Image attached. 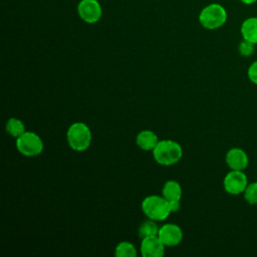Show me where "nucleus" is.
<instances>
[{
    "label": "nucleus",
    "mask_w": 257,
    "mask_h": 257,
    "mask_svg": "<svg viewBox=\"0 0 257 257\" xmlns=\"http://www.w3.org/2000/svg\"><path fill=\"white\" fill-rule=\"evenodd\" d=\"M152 152L155 161L162 166H173L183 157L181 145L173 140L159 141Z\"/></svg>",
    "instance_id": "1"
},
{
    "label": "nucleus",
    "mask_w": 257,
    "mask_h": 257,
    "mask_svg": "<svg viewBox=\"0 0 257 257\" xmlns=\"http://www.w3.org/2000/svg\"><path fill=\"white\" fill-rule=\"evenodd\" d=\"M142 211L148 219L154 221H164L172 213L170 203L163 196H147L141 205Z\"/></svg>",
    "instance_id": "2"
},
{
    "label": "nucleus",
    "mask_w": 257,
    "mask_h": 257,
    "mask_svg": "<svg viewBox=\"0 0 257 257\" xmlns=\"http://www.w3.org/2000/svg\"><path fill=\"white\" fill-rule=\"evenodd\" d=\"M91 131L87 124L81 121L73 122L66 132V141L70 149L76 152L87 150L91 144Z\"/></svg>",
    "instance_id": "3"
},
{
    "label": "nucleus",
    "mask_w": 257,
    "mask_h": 257,
    "mask_svg": "<svg viewBox=\"0 0 257 257\" xmlns=\"http://www.w3.org/2000/svg\"><path fill=\"white\" fill-rule=\"evenodd\" d=\"M227 11L219 3H211L205 6L199 14L200 24L209 30L222 27L227 21Z\"/></svg>",
    "instance_id": "4"
},
{
    "label": "nucleus",
    "mask_w": 257,
    "mask_h": 257,
    "mask_svg": "<svg viewBox=\"0 0 257 257\" xmlns=\"http://www.w3.org/2000/svg\"><path fill=\"white\" fill-rule=\"evenodd\" d=\"M43 148L41 138L33 132L25 131L16 139V149L25 157H36L42 153Z\"/></svg>",
    "instance_id": "5"
},
{
    "label": "nucleus",
    "mask_w": 257,
    "mask_h": 257,
    "mask_svg": "<svg viewBox=\"0 0 257 257\" xmlns=\"http://www.w3.org/2000/svg\"><path fill=\"white\" fill-rule=\"evenodd\" d=\"M248 184L249 183L247 176L243 171L231 170L229 173L226 174L223 180L224 190L229 195L233 196H237L244 193Z\"/></svg>",
    "instance_id": "6"
},
{
    "label": "nucleus",
    "mask_w": 257,
    "mask_h": 257,
    "mask_svg": "<svg viewBox=\"0 0 257 257\" xmlns=\"http://www.w3.org/2000/svg\"><path fill=\"white\" fill-rule=\"evenodd\" d=\"M77 14L85 23L93 24L100 19L102 8L97 0H80L77 4Z\"/></svg>",
    "instance_id": "7"
},
{
    "label": "nucleus",
    "mask_w": 257,
    "mask_h": 257,
    "mask_svg": "<svg viewBox=\"0 0 257 257\" xmlns=\"http://www.w3.org/2000/svg\"><path fill=\"white\" fill-rule=\"evenodd\" d=\"M158 236L166 247H174L181 243L183 239V231L177 224L167 223L160 227Z\"/></svg>",
    "instance_id": "8"
},
{
    "label": "nucleus",
    "mask_w": 257,
    "mask_h": 257,
    "mask_svg": "<svg viewBox=\"0 0 257 257\" xmlns=\"http://www.w3.org/2000/svg\"><path fill=\"white\" fill-rule=\"evenodd\" d=\"M166 245L158 235L143 238L140 245V251L143 257H163Z\"/></svg>",
    "instance_id": "9"
},
{
    "label": "nucleus",
    "mask_w": 257,
    "mask_h": 257,
    "mask_svg": "<svg viewBox=\"0 0 257 257\" xmlns=\"http://www.w3.org/2000/svg\"><path fill=\"white\" fill-rule=\"evenodd\" d=\"M225 162L231 170L244 171L248 167L249 158L244 150L240 148H232L226 153Z\"/></svg>",
    "instance_id": "10"
},
{
    "label": "nucleus",
    "mask_w": 257,
    "mask_h": 257,
    "mask_svg": "<svg viewBox=\"0 0 257 257\" xmlns=\"http://www.w3.org/2000/svg\"><path fill=\"white\" fill-rule=\"evenodd\" d=\"M137 146L144 151H153L159 143L158 136L150 130L141 131L136 138Z\"/></svg>",
    "instance_id": "11"
},
{
    "label": "nucleus",
    "mask_w": 257,
    "mask_h": 257,
    "mask_svg": "<svg viewBox=\"0 0 257 257\" xmlns=\"http://www.w3.org/2000/svg\"><path fill=\"white\" fill-rule=\"evenodd\" d=\"M240 32L243 39L257 44V17L251 16L246 18L241 24Z\"/></svg>",
    "instance_id": "12"
},
{
    "label": "nucleus",
    "mask_w": 257,
    "mask_h": 257,
    "mask_svg": "<svg viewBox=\"0 0 257 257\" xmlns=\"http://www.w3.org/2000/svg\"><path fill=\"white\" fill-rule=\"evenodd\" d=\"M162 196L169 202L180 201L182 198V187L174 180L167 181L162 189Z\"/></svg>",
    "instance_id": "13"
},
{
    "label": "nucleus",
    "mask_w": 257,
    "mask_h": 257,
    "mask_svg": "<svg viewBox=\"0 0 257 257\" xmlns=\"http://www.w3.org/2000/svg\"><path fill=\"white\" fill-rule=\"evenodd\" d=\"M6 132L13 138L17 139L25 132L24 122L17 117H10L5 124Z\"/></svg>",
    "instance_id": "14"
},
{
    "label": "nucleus",
    "mask_w": 257,
    "mask_h": 257,
    "mask_svg": "<svg viewBox=\"0 0 257 257\" xmlns=\"http://www.w3.org/2000/svg\"><path fill=\"white\" fill-rule=\"evenodd\" d=\"M157 221L148 219L147 221H144L138 230L139 236L143 239L146 237H150V236H156L159 233V229L160 227L157 225L156 223Z\"/></svg>",
    "instance_id": "15"
},
{
    "label": "nucleus",
    "mask_w": 257,
    "mask_h": 257,
    "mask_svg": "<svg viewBox=\"0 0 257 257\" xmlns=\"http://www.w3.org/2000/svg\"><path fill=\"white\" fill-rule=\"evenodd\" d=\"M114 255L117 257H136L138 255L135 245L127 241L119 242L114 248Z\"/></svg>",
    "instance_id": "16"
},
{
    "label": "nucleus",
    "mask_w": 257,
    "mask_h": 257,
    "mask_svg": "<svg viewBox=\"0 0 257 257\" xmlns=\"http://www.w3.org/2000/svg\"><path fill=\"white\" fill-rule=\"evenodd\" d=\"M244 199L250 205H257V182L249 183L244 191Z\"/></svg>",
    "instance_id": "17"
},
{
    "label": "nucleus",
    "mask_w": 257,
    "mask_h": 257,
    "mask_svg": "<svg viewBox=\"0 0 257 257\" xmlns=\"http://www.w3.org/2000/svg\"><path fill=\"white\" fill-rule=\"evenodd\" d=\"M254 46H255V44H253L252 42L243 39L238 45V51H239L240 55H242L244 57H248L254 52V49H255Z\"/></svg>",
    "instance_id": "18"
},
{
    "label": "nucleus",
    "mask_w": 257,
    "mask_h": 257,
    "mask_svg": "<svg viewBox=\"0 0 257 257\" xmlns=\"http://www.w3.org/2000/svg\"><path fill=\"white\" fill-rule=\"evenodd\" d=\"M247 75L249 80L257 85V60L253 61L247 70Z\"/></svg>",
    "instance_id": "19"
},
{
    "label": "nucleus",
    "mask_w": 257,
    "mask_h": 257,
    "mask_svg": "<svg viewBox=\"0 0 257 257\" xmlns=\"http://www.w3.org/2000/svg\"><path fill=\"white\" fill-rule=\"evenodd\" d=\"M169 203H170V208H171L172 213H176V212H178L181 209L180 201H171Z\"/></svg>",
    "instance_id": "20"
},
{
    "label": "nucleus",
    "mask_w": 257,
    "mask_h": 257,
    "mask_svg": "<svg viewBox=\"0 0 257 257\" xmlns=\"http://www.w3.org/2000/svg\"><path fill=\"white\" fill-rule=\"evenodd\" d=\"M239 1L245 5H251V4H254L255 2H257V0H239Z\"/></svg>",
    "instance_id": "21"
}]
</instances>
